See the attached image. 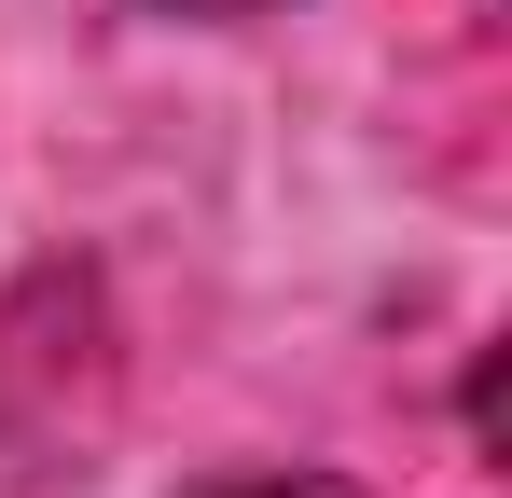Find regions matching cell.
Listing matches in <instances>:
<instances>
[]
</instances>
